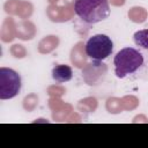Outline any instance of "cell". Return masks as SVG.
<instances>
[{"instance_id": "1", "label": "cell", "mask_w": 148, "mask_h": 148, "mask_svg": "<svg viewBox=\"0 0 148 148\" xmlns=\"http://www.w3.org/2000/svg\"><path fill=\"white\" fill-rule=\"evenodd\" d=\"M74 12L83 22L95 24L110 16L109 0H75Z\"/></svg>"}, {"instance_id": "2", "label": "cell", "mask_w": 148, "mask_h": 148, "mask_svg": "<svg viewBox=\"0 0 148 148\" xmlns=\"http://www.w3.org/2000/svg\"><path fill=\"white\" fill-rule=\"evenodd\" d=\"M143 56L139 50L134 47H124L114 56V74L117 77L124 79L139 71L143 65Z\"/></svg>"}, {"instance_id": "3", "label": "cell", "mask_w": 148, "mask_h": 148, "mask_svg": "<svg viewBox=\"0 0 148 148\" xmlns=\"http://www.w3.org/2000/svg\"><path fill=\"white\" fill-rule=\"evenodd\" d=\"M84 51L86 54L94 61H102L111 56L113 51V42L109 36L97 34L87 40Z\"/></svg>"}, {"instance_id": "4", "label": "cell", "mask_w": 148, "mask_h": 148, "mask_svg": "<svg viewBox=\"0 0 148 148\" xmlns=\"http://www.w3.org/2000/svg\"><path fill=\"white\" fill-rule=\"evenodd\" d=\"M22 88L20 74L8 67L0 68V99H12L16 97Z\"/></svg>"}, {"instance_id": "5", "label": "cell", "mask_w": 148, "mask_h": 148, "mask_svg": "<svg viewBox=\"0 0 148 148\" xmlns=\"http://www.w3.org/2000/svg\"><path fill=\"white\" fill-rule=\"evenodd\" d=\"M73 71L68 65H57L52 68V79L58 83H65L72 80Z\"/></svg>"}, {"instance_id": "6", "label": "cell", "mask_w": 148, "mask_h": 148, "mask_svg": "<svg viewBox=\"0 0 148 148\" xmlns=\"http://www.w3.org/2000/svg\"><path fill=\"white\" fill-rule=\"evenodd\" d=\"M133 40L136 46L148 50V29H141L134 32Z\"/></svg>"}]
</instances>
